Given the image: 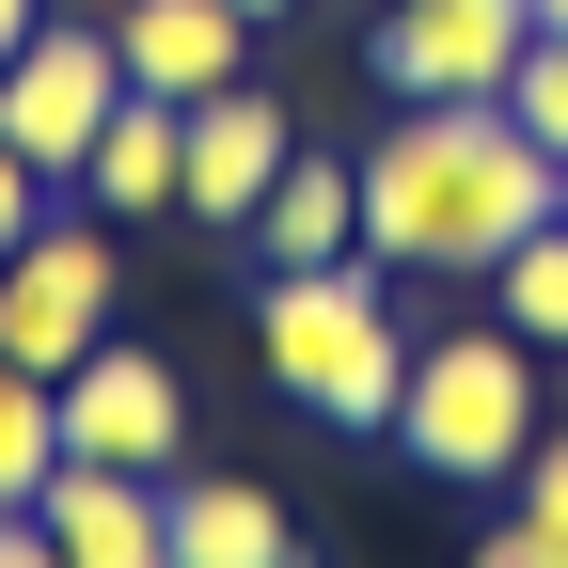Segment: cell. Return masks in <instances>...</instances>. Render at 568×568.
<instances>
[{
    "label": "cell",
    "instance_id": "cell-3",
    "mask_svg": "<svg viewBox=\"0 0 568 568\" xmlns=\"http://www.w3.org/2000/svg\"><path fill=\"white\" fill-rule=\"evenodd\" d=\"M537 364L552 347L537 332H410V395H395V443L410 474H443V489H521L537 458Z\"/></svg>",
    "mask_w": 568,
    "mask_h": 568
},
{
    "label": "cell",
    "instance_id": "cell-12",
    "mask_svg": "<svg viewBox=\"0 0 568 568\" xmlns=\"http://www.w3.org/2000/svg\"><path fill=\"white\" fill-rule=\"evenodd\" d=\"M253 253L268 268H332V253H364V159H284L268 174V205H253Z\"/></svg>",
    "mask_w": 568,
    "mask_h": 568
},
{
    "label": "cell",
    "instance_id": "cell-7",
    "mask_svg": "<svg viewBox=\"0 0 568 568\" xmlns=\"http://www.w3.org/2000/svg\"><path fill=\"white\" fill-rule=\"evenodd\" d=\"M521 48H537V0H395L364 32L379 95H506Z\"/></svg>",
    "mask_w": 568,
    "mask_h": 568
},
{
    "label": "cell",
    "instance_id": "cell-24",
    "mask_svg": "<svg viewBox=\"0 0 568 568\" xmlns=\"http://www.w3.org/2000/svg\"><path fill=\"white\" fill-rule=\"evenodd\" d=\"M552 205H568V174H552Z\"/></svg>",
    "mask_w": 568,
    "mask_h": 568
},
{
    "label": "cell",
    "instance_id": "cell-21",
    "mask_svg": "<svg viewBox=\"0 0 568 568\" xmlns=\"http://www.w3.org/2000/svg\"><path fill=\"white\" fill-rule=\"evenodd\" d=\"M32 17H48V0H0V63H17V48H32Z\"/></svg>",
    "mask_w": 568,
    "mask_h": 568
},
{
    "label": "cell",
    "instance_id": "cell-18",
    "mask_svg": "<svg viewBox=\"0 0 568 568\" xmlns=\"http://www.w3.org/2000/svg\"><path fill=\"white\" fill-rule=\"evenodd\" d=\"M506 506H537V521H568V426H537V458H521V489Z\"/></svg>",
    "mask_w": 568,
    "mask_h": 568
},
{
    "label": "cell",
    "instance_id": "cell-20",
    "mask_svg": "<svg viewBox=\"0 0 568 568\" xmlns=\"http://www.w3.org/2000/svg\"><path fill=\"white\" fill-rule=\"evenodd\" d=\"M0 568H63V537H48L32 506H0Z\"/></svg>",
    "mask_w": 568,
    "mask_h": 568
},
{
    "label": "cell",
    "instance_id": "cell-11",
    "mask_svg": "<svg viewBox=\"0 0 568 568\" xmlns=\"http://www.w3.org/2000/svg\"><path fill=\"white\" fill-rule=\"evenodd\" d=\"M174 174H190V111L174 95H111L95 159H80V205H95V222H159Z\"/></svg>",
    "mask_w": 568,
    "mask_h": 568
},
{
    "label": "cell",
    "instance_id": "cell-10",
    "mask_svg": "<svg viewBox=\"0 0 568 568\" xmlns=\"http://www.w3.org/2000/svg\"><path fill=\"white\" fill-rule=\"evenodd\" d=\"M174 474H111V458H63L32 489V521L63 537V568H174Z\"/></svg>",
    "mask_w": 568,
    "mask_h": 568
},
{
    "label": "cell",
    "instance_id": "cell-13",
    "mask_svg": "<svg viewBox=\"0 0 568 568\" xmlns=\"http://www.w3.org/2000/svg\"><path fill=\"white\" fill-rule=\"evenodd\" d=\"M159 506H174V568H301V521L253 474H174Z\"/></svg>",
    "mask_w": 568,
    "mask_h": 568
},
{
    "label": "cell",
    "instance_id": "cell-23",
    "mask_svg": "<svg viewBox=\"0 0 568 568\" xmlns=\"http://www.w3.org/2000/svg\"><path fill=\"white\" fill-rule=\"evenodd\" d=\"M537 32H568V0H537Z\"/></svg>",
    "mask_w": 568,
    "mask_h": 568
},
{
    "label": "cell",
    "instance_id": "cell-14",
    "mask_svg": "<svg viewBox=\"0 0 568 568\" xmlns=\"http://www.w3.org/2000/svg\"><path fill=\"white\" fill-rule=\"evenodd\" d=\"M489 316H506V332H537V347H568V205H552L537 237H506V253H489Z\"/></svg>",
    "mask_w": 568,
    "mask_h": 568
},
{
    "label": "cell",
    "instance_id": "cell-15",
    "mask_svg": "<svg viewBox=\"0 0 568 568\" xmlns=\"http://www.w3.org/2000/svg\"><path fill=\"white\" fill-rule=\"evenodd\" d=\"M48 474H63V395L32 364H0V506H32Z\"/></svg>",
    "mask_w": 568,
    "mask_h": 568
},
{
    "label": "cell",
    "instance_id": "cell-6",
    "mask_svg": "<svg viewBox=\"0 0 568 568\" xmlns=\"http://www.w3.org/2000/svg\"><path fill=\"white\" fill-rule=\"evenodd\" d=\"M63 395V458H111V474H174L190 458V379L159 364V347H80V364L48 379Z\"/></svg>",
    "mask_w": 568,
    "mask_h": 568
},
{
    "label": "cell",
    "instance_id": "cell-17",
    "mask_svg": "<svg viewBox=\"0 0 568 568\" xmlns=\"http://www.w3.org/2000/svg\"><path fill=\"white\" fill-rule=\"evenodd\" d=\"M474 568H568V521H537V506H506L474 537Z\"/></svg>",
    "mask_w": 568,
    "mask_h": 568
},
{
    "label": "cell",
    "instance_id": "cell-8",
    "mask_svg": "<svg viewBox=\"0 0 568 568\" xmlns=\"http://www.w3.org/2000/svg\"><path fill=\"white\" fill-rule=\"evenodd\" d=\"M284 159H301V142H284V95H268V80H222V95H190V174H174V205L253 237V205H268Z\"/></svg>",
    "mask_w": 568,
    "mask_h": 568
},
{
    "label": "cell",
    "instance_id": "cell-4",
    "mask_svg": "<svg viewBox=\"0 0 568 568\" xmlns=\"http://www.w3.org/2000/svg\"><path fill=\"white\" fill-rule=\"evenodd\" d=\"M111 95H126V48H111V17H32V48L0 63V142H17L32 174H63V190H80V159H95Z\"/></svg>",
    "mask_w": 568,
    "mask_h": 568
},
{
    "label": "cell",
    "instance_id": "cell-22",
    "mask_svg": "<svg viewBox=\"0 0 568 568\" xmlns=\"http://www.w3.org/2000/svg\"><path fill=\"white\" fill-rule=\"evenodd\" d=\"M237 17H301V0H237Z\"/></svg>",
    "mask_w": 568,
    "mask_h": 568
},
{
    "label": "cell",
    "instance_id": "cell-19",
    "mask_svg": "<svg viewBox=\"0 0 568 568\" xmlns=\"http://www.w3.org/2000/svg\"><path fill=\"white\" fill-rule=\"evenodd\" d=\"M32 222H48V174H32V159H17V142H0V253H17V237H32Z\"/></svg>",
    "mask_w": 568,
    "mask_h": 568
},
{
    "label": "cell",
    "instance_id": "cell-1",
    "mask_svg": "<svg viewBox=\"0 0 568 568\" xmlns=\"http://www.w3.org/2000/svg\"><path fill=\"white\" fill-rule=\"evenodd\" d=\"M552 142L506 95H395V126L364 142V253L379 268H458L489 284V253L552 222Z\"/></svg>",
    "mask_w": 568,
    "mask_h": 568
},
{
    "label": "cell",
    "instance_id": "cell-2",
    "mask_svg": "<svg viewBox=\"0 0 568 568\" xmlns=\"http://www.w3.org/2000/svg\"><path fill=\"white\" fill-rule=\"evenodd\" d=\"M253 364L284 410L347 426V443H395V395H410V316H395V268L379 253H332V268H268L253 301Z\"/></svg>",
    "mask_w": 568,
    "mask_h": 568
},
{
    "label": "cell",
    "instance_id": "cell-16",
    "mask_svg": "<svg viewBox=\"0 0 568 568\" xmlns=\"http://www.w3.org/2000/svg\"><path fill=\"white\" fill-rule=\"evenodd\" d=\"M506 111H521V126L552 142V159H568V32H537V48L506 63Z\"/></svg>",
    "mask_w": 568,
    "mask_h": 568
},
{
    "label": "cell",
    "instance_id": "cell-5",
    "mask_svg": "<svg viewBox=\"0 0 568 568\" xmlns=\"http://www.w3.org/2000/svg\"><path fill=\"white\" fill-rule=\"evenodd\" d=\"M80 347H111V237L95 222H32L0 253V364L63 379Z\"/></svg>",
    "mask_w": 568,
    "mask_h": 568
},
{
    "label": "cell",
    "instance_id": "cell-9",
    "mask_svg": "<svg viewBox=\"0 0 568 568\" xmlns=\"http://www.w3.org/2000/svg\"><path fill=\"white\" fill-rule=\"evenodd\" d=\"M253 32L268 17H237V0H111V48H126V95H222V80H253Z\"/></svg>",
    "mask_w": 568,
    "mask_h": 568
}]
</instances>
